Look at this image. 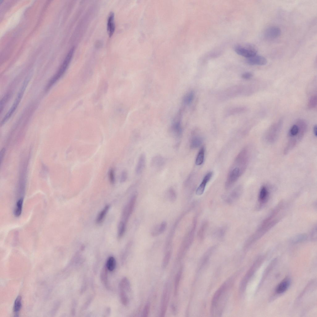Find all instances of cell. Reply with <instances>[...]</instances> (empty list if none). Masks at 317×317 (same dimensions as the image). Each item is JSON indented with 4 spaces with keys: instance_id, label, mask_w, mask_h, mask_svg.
Returning <instances> with one entry per match:
<instances>
[{
    "instance_id": "6da1fadb",
    "label": "cell",
    "mask_w": 317,
    "mask_h": 317,
    "mask_svg": "<svg viewBox=\"0 0 317 317\" xmlns=\"http://www.w3.org/2000/svg\"><path fill=\"white\" fill-rule=\"evenodd\" d=\"M307 129V124L302 120H299L290 128L288 133V140L284 153H288L299 143L302 138Z\"/></svg>"
},
{
    "instance_id": "7a4b0ae2",
    "label": "cell",
    "mask_w": 317,
    "mask_h": 317,
    "mask_svg": "<svg viewBox=\"0 0 317 317\" xmlns=\"http://www.w3.org/2000/svg\"><path fill=\"white\" fill-rule=\"evenodd\" d=\"M229 279L224 283L215 293L211 302V312L212 315H221L227 297L228 293L232 283Z\"/></svg>"
},
{
    "instance_id": "3957f363",
    "label": "cell",
    "mask_w": 317,
    "mask_h": 317,
    "mask_svg": "<svg viewBox=\"0 0 317 317\" xmlns=\"http://www.w3.org/2000/svg\"><path fill=\"white\" fill-rule=\"evenodd\" d=\"M278 207L265 220L255 232L247 240L246 243L248 245L251 244L255 240L261 237L278 221L280 217H281V215H280V214L281 213H280L279 212L281 211L282 207L281 206Z\"/></svg>"
},
{
    "instance_id": "277c9868",
    "label": "cell",
    "mask_w": 317,
    "mask_h": 317,
    "mask_svg": "<svg viewBox=\"0 0 317 317\" xmlns=\"http://www.w3.org/2000/svg\"><path fill=\"white\" fill-rule=\"evenodd\" d=\"M198 220V216H195L193 219L192 227L185 237L179 250L177 259H181L192 243L194 238Z\"/></svg>"
},
{
    "instance_id": "5b68a950",
    "label": "cell",
    "mask_w": 317,
    "mask_h": 317,
    "mask_svg": "<svg viewBox=\"0 0 317 317\" xmlns=\"http://www.w3.org/2000/svg\"><path fill=\"white\" fill-rule=\"evenodd\" d=\"M74 50V47L70 50L58 71L48 82L46 87L47 89L50 88L63 75L71 61Z\"/></svg>"
},
{
    "instance_id": "8992f818",
    "label": "cell",
    "mask_w": 317,
    "mask_h": 317,
    "mask_svg": "<svg viewBox=\"0 0 317 317\" xmlns=\"http://www.w3.org/2000/svg\"><path fill=\"white\" fill-rule=\"evenodd\" d=\"M138 196V193L136 191L132 195L127 204L125 206L123 211L122 220L121 221L126 224L132 214L135 206Z\"/></svg>"
},
{
    "instance_id": "52a82bcc",
    "label": "cell",
    "mask_w": 317,
    "mask_h": 317,
    "mask_svg": "<svg viewBox=\"0 0 317 317\" xmlns=\"http://www.w3.org/2000/svg\"><path fill=\"white\" fill-rule=\"evenodd\" d=\"M244 172L240 167L237 166H234V167L232 168L228 175L225 184V188L227 189L230 188Z\"/></svg>"
},
{
    "instance_id": "ba28073f",
    "label": "cell",
    "mask_w": 317,
    "mask_h": 317,
    "mask_svg": "<svg viewBox=\"0 0 317 317\" xmlns=\"http://www.w3.org/2000/svg\"><path fill=\"white\" fill-rule=\"evenodd\" d=\"M170 296V284L167 282L164 286L160 305V316H165L167 309Z\"/></svg>"
},
{
    "instance_id": "9c48e42d",
    "label": "cell",
    "mask_w": 317,
    "mask_h": 317,
    "mask_svg": "<svg viewBox=\"0 0 317 317\" xmlns=\"http://www.w3.org/2000/svg\"><path fill=\"white\" fill-rule=\"evenodd\" d=\"M28 80L27 79L24 82L23 86H22L20 91L19 92L18 96H17L13 104L12 105V106L2 120V121L1 122L2 125L3 124L7 121V120L9 119L10 117L11 116L17 108V107L20 101L24 89L26 87L27 84L28 82Z\"/></svg>"
},
{
    "instance_id": "30bf717a",
    "label": "cell",
    "mask_w": 317,
    "mask_h": 317,
    "mask_svg": "<svg viewBox=\"0 0 317 317\" xmlns=\"http://www.w3.org/2000/svg\"><path fill=\"white\" fill-rule=\"evenodd\" d=\"M234 50L238 54L247 58L256 55L257 53L256 49L250 45L245 46L237 45L235 46Z\"/></svg>"
},
{
    "instance_id": "8fae6325",
    "label": "cell",
    "mask_w": 317,
    "mask_h": 317,
    "mask_svg": "<svg viewBox=\"0 0 317 317\" xmlns=\"http://www.w3.org/2000/svg\"><path fill=\"white\" fill-rule=\"evenodd\" d=\"M281 126L280 122L275 124L269 128L266 133V139L269 142H274L277 139Z\"/></svg>"
},
{
    "instance_id": "7c38bea8",
    "label": "cell",
    "mask_w": 317,
    "mask_h": 317,
    "mask_svg": "<svg viewBox=\"0 0 317 317\" xmlns=\"http://www.w3.org/2000/svg\"><path fill=\"white\" fill-rule=\"evenodd\" d=\"M281 33V30L279 27L276 26H272L268 27L265 30L264 32V36L266 39L272 40L279 37Z\"/></svg>"
},
{
    "instance_id": "4fadbf2b",
    "label": "cell",
    "mask_w": 317,
    "mask_h": 317,
    "mask_svg": "<svg viewBox=\"0 0 317 317\" xmlns=\"http://www.w3.org/2000/svg\"><path fill=\"white\" fill-rule=\"evenodd\" d=\"M242 192L241 186H238L235 188L225 199L228 204H231L236 202L240 197Z\"/></svg>"
},
{
    "instance_id": "5bb4252c",
    "label": "cell",
    "mask_w": 317,
    "mask_h": 317,
    "mask_svg": "<svg viewBox=\"0 0 317 317\" xmlns=\"http://www.w3.org/2000/svg\"><path fill=\"white\" fill-rule=\"evenodd\" d=\"M246 61L248 64L252 65L263 66L265 65L267 63V60L265 58L256 54L247 58Z\"/></svg>"
},
{
    "instance_id": "9a60e30c",
    "label": "cell",
    "mask_w": 317,
    "mask_h": 317,
    "mask_svg": "<svg viewBox=\"0 0 317 317\" xmlns=\"http://www.w3.org/2000/svg\"><path fill=\"white\" fill-rule=\"evenodd\" d=\"M172 134L176 138H180L181 136L182 129L180 119H175L171 126Z\"/></svg>"
},
{
    "instance_id": "2e32d148",
    "label": "cell",
    "mask_w": 317,
    "mask_h": 317,
    "mask_svg": "<svg viewBox=\"0 0 317 317\" xmlns=\"http://www.w3.org/2000/svg\"><path fill=\"white\" fill-rule=\"evenodd\" d=\"M212 175L213 173L212 172H209L205 175L202 182L196 190V193L197 195L200 196L204 193L206 185L211 179Z\"/></svg>"
},
{
    "instance_id": "e0dca14e",
    "label": "cell",
    "mask_w": 317,
    "mask_h": 317,
    "mask_svg": "<svg viewBox=\"0 0 317 317\" xmlns=\"http://www.w3.org/2000/svg\"><path fill=\"white\" fill-rule=\"evenodd\" d=\"M165 163L164 158L161 155H157L154 156L151 159L150 165L154 168L158 169L162 167Z\"/></svg>"
},
{
    "instance_id": "ac0fdd59",
    "label": "cell",
    "mask_w": 317,
    "mask_h": 317,
    "mask_svg": "<svg viewBox=\"0 0 317 317\" xmlns=\"http://www.w3.org/2000/svg\"><path fill=\"white\" fill-rule=\"evenodd\" d=\"M114 14L113 12H111L109 15L107 19V29L108 35L111 37L113 34L115 29L114 22Z\"/></svg>"
},
{
    "instance_id": "d6986e66",
    "label": "cell",
    "mask_w": 317,
    "mask_h": 317,
    "mask_svg": "<svg viewBox=\"0 0 317 317\" xmlns=\"http://www.w3.org/2000/svg\"><path fill=\"white\" fill-rule=\"evenodd\" d=\"M146 165V156L145 154H141L139 158L135 168V172L137 174H140L143 171Z\"/></svg>"
},
{
    "instance_id": "ffe728a7",
    "label": "cell",
    "mask_w": 317,
    "mask_h": 317,
    "mask_svg": "<svg viewBox=\"0 0 317 317\" xmlns=\"http://www.w3.org/2000/svg\"><path fill=\"white\" fill-rule=\"evenodd\" d=\"M269 191L267 187L264 185L260 189L258 194V201L261 203H264L267 200L269 195Z\"/></svg>"
},
{
    "instance_id": "44dd1931",
    "label": "cell",
    "mask_w": 317,
    "mask_h": 317,
    "mask_svg": "<svg viewBox=\"0 0 317 317\" xmlns=\"http://www.w3.org/2000/svg\"><path fill=\"white\" fill-rule=\"evenodd\" d=\"M24 199L16 200L13 210V214L16 217L20 216L22 212Z\"/></svg>"
},
{
    "instance_id": "7402d4cb",
    "label": "cell",
    "mask_w": 317,
    "mask_h": 317,
    "mask_svg": "<svg viewBox=\"0 0 317 317\" xmlns=\"http://www.w3.org/2000/svg\"><path fill=\"white\" fill-rule=\"evenodd\" d=\"M208 223L206 221H204L201 224L198 232V239L202 241L204 240L208 227Z\"/></svg>"
},
{
    "instance_id": "603a6c76",
    "label": "cell",
    "mask_w": 317,
    "mask_h": 317,
    "mask_svg": "<svg viewBox=\"0 0 317 317\" xmlns=\"http://www.w3.org/2000/svg\"><path fill=\"white\" fill-rule=\"evenodd\" d=\"M289 282L288 279H285L281 282L276 287V291L278 293H281L285 291L289 286Z\"/></svg>"
},
{
    "instance_id": "cb8c5ba5",
    "label": "cell",
    "mask_w": 317,
    "mask_h": 317,
    "mask_svg": "<svg viewBox=\"0 0 317 317\" xmlns=\"http://www.w3.org/2000/svg\"><path fill=\"white\" fill-rule=\"evenodd\" d=\"M202 138L198 136L193 137L190 141V147L191 149H195L199 146L202 143Z\"/></svg>"
},
{
    "instance_id": "d4e9b609",
    "label": "cell",
    "mask_w": 317,
    "mask_h": 317,
    "mask_svg": "<svg viewBox=\"0 0 317 317\" xmlns=\"http://www.w3.org/2000/svg\"><path fill=\"white\" fill-rule=\"evenodd\" d=\"M109 206L107 205L100 212L97 217L96 222L98 224L101 223L103 221L109 210Z\"/></svg>"
},
{
    "instance_id": "484cf974",
    "label": "cell",
    "mask_w": 317,
    "mask_h": 317,
    "mask_svg": "<svg viewBox=\"0 0 317 317\" xmlns=\"http://www.w3.org/2000/svg\"><path fill=\"white\" fill-rule=\"evenodd\" d=\"M182 273V269L180 268L176 274L174 282V294L176 295L178 289Z\"/></svg>"
},
{
    "instance_id": "4316f807",
    "label": "cell",
    "mask_w": 317,
    "mask_h": 317,
    "mask_svg": "<svg viewBox=\"0 0 317 317\" xmlns=\"http://www.w3.org/2000/svg\"><path fill=\"white\" fill-rule=\"evenodd\" d=\"M21 306V297L19 296L17 297L15 301L13 307L14 315L16 316H18Z\"/></svg>"
},
{
    "instance_id": "83f0119b",
    "label": "cell",
    "mask_w": 317,
    "mask_h": 317,
    "mask_svg": "<svg viewBox=\"0 0 317 317\" xmlns=\"http://www.w3.org/2000/svg\"><path fill=\"white\" fill-rule=\"evenodd\" d=\"M116 261L114 257H110L108 259L106 264V267L109 271H112L115 268Z\"/></svg>"
},
{
    "instance_id": "f1b7e54d",
    "label": "cell",
    "mask_w": 317,
    "mask_h": 317,
    "mask_svg": "<svg viewBox=\"0 0 317 317\" xmlns=\"http://www.w3.org/2000/svg\"><path fill=\"white\" fill-rule=\"evenodd\" d=\"M205 150L203 147H202L199 151L195 161L197 165H200L203 163L204 159Z\"/></svg>"
},
{
    "instance_id": "f546056e",
    "label": "cell",
    "mask_w": 317,
    "mask_h": 317,
    "mask_svg": "<svg viewBox=\"0 0 317 317\" xmlns=\"http://www.w3.org/2000/svg\"><path fill=\"white\" fill-rule=\"evenodd\" d=\"M168 198L169 201L172 202H175L177 198L176 193L174 189L172 187H170L167 192Z\"/></svg>"
},
{
    "instance_id": "4dcf8cb0",
    "label": "cell",
    "mask_w": 317,
    "mask_h": 317,
    "mask_svg": "<svg viewBox=\"0 0 317 317\" xmlns=\"http://www.w3.org/2000/svg\"><path fill=\"white\" fill-rule=\"evenodd\" d=\"M171 256V251H167L165 254L162 263V267L163 268H165L168 265Z\"/></svg>"
},
{
    "instance_id": "1f68e13d",
    "label": "cell",
    "mask_w": 317,
    "mask_h": 317,
    "mask_svg": "<svg viewBox=\"0 0 317 317\" xmlns=\"http://www.w3.org/2000/svg\"><path fill=\"white\" fill-rule=\"evenodd\" d=\"M126 224L121 221L119 225L118 228V236L119 237H122L124 234L125 231Z\"/></svg>"
},
{
    "instance_id": "d6a6232c",
    "label": "cell",
    "mask_w": 317,
    "mask_h": 317,
    "mask_svg": "<svg viewBox=\"0 0 317 317\" xmlns=\"http://www.w3.org/2000/svg\"><path fill=\"white\" fill-rule=\"evenodd\" d=\"M120 295L121 300L123 304L127 305L128 302V299L124 289L120 288Z\"/></svg>"
},
{
    "instance_id": "836d02e7",
    "label": "cell",
    "mask_w": 317,
    "mask_h": 317,
    "mask_svg": "<svg viewBox=\"0 0 317 317\" xmlns=\"http://www.w3.org/2000/svg\"><path fill=\"white\" fill-rule=\"evenodd\" d=\"M193 97L194 94L192 92L189 93L184 97L183 99L184 102L186 104H189L192 101Z\"/></svg>"
},
{
    "instance_id": "e575fe53",
    "label": "cell",
    "mask_w": 317,
    "mask_h": 317,
    "mask_svg": "<svg viewBox=\"0 0 317 317\" xmlns=\"http://www.w3.org/2000/svg\"><path fill=\"white\" fill-rule=\"evenodd\" d=\"M317 105V96L314 95L311 97L309 99L308 106L309 108L312 109L315 108Z\"/></svg>"
},
{
    "instance_id": "d590c367",
    "label": "cell",
    "mask_w": 317,
    "mask_h": 317,
    "mask_svg": "<svg viewBox=\"0 0 317 317\" xmlns=\"http://www.w3.org/2000/svg\"><path fill=\"white\" fill-rule=\"evenodd\" d=\"M108 175L110 183L111 184H114L115 181V170L113 168H110L108 172Z\"/></svg>"
},
{
    "instance_id": "8d00e7d4",
    "label": "cell",
    "mask_w": 317,
    "mask_h": 317,
    "mask_svg": "<svg viewBox=\"0 0 317 317\" xmlns=\"http://www.w3.org/2000/svg\"><path fill=\"white\" fill-rule=\"evenodd\" d=\"M167 227V223L165 221L162 222L158 226L159 235L163 233L165 231Z\"/></svg>"
},
{
    "instance_id": "74e56055",
    "label": "cell",
    "mask_w": 317,
    "mask_h": 317,
    "mask_svg": "<svg viewBox=\"0 0 317 317\" xmlns=\"http://www.w3.org/2000/svg\"><path fill=\"white\" fill-rule=\"evenodd\" d=\"M225 230L224 228H219L215 232L216 237L218 238H221L223 237L225 234Z\"/></svg>"
},
{
    "instance_id": "f35d334b",
    "label": "cell",
    "mask_w": 317,
    "mask_h": 317,
    "mask_svg": "<svg viewBox=\"0 0 317 317\" xmlns=\"http://www.w3.org/2000/svg\"><path fill=\"white\" fill-rule=\"evenodd\" d=\"M150 309V304L147 303L144 306L143 312V316L147 317L148 316Z\"/></svg>"
},
{
    "instance_id": "ab89813d",
    "label": "cell",
    "mask_w": 317,
    "mask_h": 317,
    "mask_svg": "<svg viewBox=\"0 0 317 317\" xmlns=\"http://www.w3.org/2000/svg\"><path fill=\"white\" fill-rule=\"evenodd\" d=\"M128 178V173L126 171H124L121 172L120 177V182L122 183L125 182Z\"/></svg>"
},
{
    "instance_id": "60d3db41",
    "label": "cell",
    "mask_w": 317,
    "mask_h": 317,
    "mask_svg": "<svg viewBox=\"0 0 317 317\" xmlns=\"http://www.w3.org/2000/svg\"><path fill=\"white\" fill-rule=\"evenodd\" d=\"M253 76L252 73L250 72H246L242 75V77L245 79H249Z\"/></svg>"
},
{
    "instance_id": "b9f144b4",
    "label": "cell",
    "mask_w": 317,
    "mask_h": 317,
    "mask_svg": "<svg viewBox=\"0 0 317 317\" xmlns=\"http://www.w3.org/2000/svg\"><path fill=\"white\" fill-rule=\"evenodd\" d=\"M5 152V148H3L0 151V160L1 163H2V159H3Z\"/></svg>"
},
{
    "instance_id": "7bdbcfd3",
    "label": "cell",
    "mask_w": 317,
    "mask_h": 317,
    "mask_svg": "<svg viewBox=\"0 0 317 317\" xmlns=\"http://www.w3.org/2000/svg\"><path fill=\"white\" fill-rule=\"evenodd\" d=\"M313 132L314 135L316 137L317 135V127L316 125H315L314 127Z\"/></svg>"
}]
</instances>
